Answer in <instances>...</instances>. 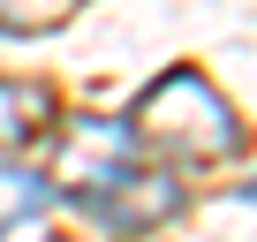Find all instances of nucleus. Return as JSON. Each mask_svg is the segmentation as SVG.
Wrapping results in <instances>:
<instances>
[{
    "instance_id": "2",
    "label": "nucleus",
    "mask_w": 257,
    "mask_h": 242,
    "mask_svg": "<svg viewBox=\"0 0 257 242\" xmlns=\"http://www.w3.org/2000/svg\"><path fill=\"white\" fill-rule=\"evenodd\" d=\"M106 234H121V242H137V234H152V227H167L174 212H182V189H174V174H152V167H121L113 182H98V189H83L76 197Z\"/></svg>"
},
{
    "instance_id": "6",
    "label": "nucleus",
    "mask_w": 257,
    "mask_h": 242,
    "mask_svg": "<svg viewBox=\"0 0 257 242\" xmlns=\"http://www.w3.org/2000/svg\"><path fill=\"white\" fill-rule=\"evenodd\" d=\"M249 197H257V182H249Z\"/></svg>"
},
{
    "instance_id": "3",
    "label": "nucleus",
    "mask_w": 257,
    "mask_h": 242,
    "mask_svg": "<svg viewBox=\"0 0 257 242\" xmlns=\"http://www.w3.org/2000/svg\"><path fill=\"white\" fill-rule=\"evenodd\" d=\"M61 121V98L46 83H23V76H0V152H23L38 137H53Z\"/></svg>"
},
{
    "instance_id": "5",
    "label": "nucleus",
    "mask_w": 257,
    "mask_h": 242,
    "mask_svg": "<svg viewBox=\"0 0 257 242\" xmlns=\"http://www.w3.org/2000/svg\"><path fill=\"white\" fill-rule=\"evenodd\" d=\"M76 0H0V31L8 38H31V31H53Z\"/></svg>"
},
{
    "instance_id": "1",
    "label": "nucleus",
    "mask_w": 257,
    "mask_h": 242,
    "mask_svg": "<svg viewBox=\"0 0 257 242\" xmlns=\"http://www.w3.org/2000/svg\"><path fill=\"white\" fill-rule=\"evenodd\" d=\"M128 137H137V152H159L167 167H227L249 144L242 113L197 68H167L159 83H144V98L128 106Z\"/></svg>"
},
{
    "instance_id": "4",
    "label": "nucleus",
    "mask_w": 257,
    "mask_h": 242,
    "mask_svg": "<svg viewBox=\"0 0 257 242\" xmlns=\"http://www.w3.org/2000/svg\"><path fill=\"white\" fill-rule=\"evenodd\" d=\"M46 204H53V182L38 167H0V242H8L16 227H31Z\"/></svg>"
}]
</instances>
